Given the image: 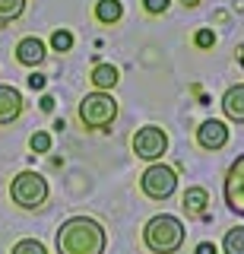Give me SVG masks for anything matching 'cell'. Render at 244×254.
Instances as JSON below:
<instances>
[{
  "label": "cell",
  "mask_w": 244,
  "mask_h": 254,
  "mask_svg": "<svg viewBox=\"0 0 244 254\" xmlns=\"http://www.w3.org/2000/svg\"><path fill=\"white\" fill-rule=\"evenodd\" d=\"M121 16H124V3H121V0H98V3H96V19L105 22V26H114Z\"/></svg>",
  "instance_id": "obj_14"
},
{
  "label": "cell",
  "mask_w": 244,
  "mask_h": 254,
  "mask_svg": "<svg viewBox=\"0 0 244 254\" xmlns=\"http://www.w3.org/2000/svg\"><path fill=\"white\" fill-rule=\"evenodd\" d=\"M117 118V102L108 92H89L80 102V121L86 130H105Z\"/></svg>",
  "instance_id": "obj_4"
},
{
  "label": "cell",
  "mask_w": 244,
  "mask_h": 254,
  "mask_svg": "<svg viewBox=\"0 0 244 254\" xmlns=\"http://www.w3.org/2000/svg\"><path fill=\"white\" fill-rule=\"evenodd\" d=\"M10 254H48V248H45L38 238H22V242L13 245V251Z\"/></svg>",
  "instance_id": "obj_17"
},
{
  "label": "cell",
  "mask_w": 244,
  "mask_h": 254,
  "mask_svg": "<svg viewBox=\"0 0 244 254\" xmlns=\"http://www.w3.org/2000/svg\"><path fill=\"white\" fill-rule=\"evenodd\" d=\"M54 108V99H51V95H45V99H42V111H51Z\"/></svg>",
  "instance_id": "obj_24"
},
{
  "label": "cell",
  "mask_w": 244,
  "mask_h": 254,
  "mask_svg": "<svg viewBox=\"0 0 244 254\" xmlns=\"http://www.w3.org/2000/svg\"><path fill=\"white\" fill-rule=\"evenodd\" d=\"M51 48H54V51H57V54L70 51V48H73V35H70L67 29H57V32H54V35H51Z\"/></svg>",
  "instance_id": "obj_19"
},
{
  "label": "cell",
  "mask_w": 244,
  "mask_h": 254,
  "mask_svg": "<svg viewBox=\"0 0 244 254\" xmlns=\"http://www.w3.org/2000/svg\"><path fill=\"white\" fill-rule=\"evenodd\" d=\"M45 58H48V54H45V42L35 38V35L22 38V42L16 45V61L22 64V67H38Z\"/></svg>",
  "instance_id": "obj_10"
},
{
  "label": "cell",
  "mask_w": 244,
  "mask_h": 254,
  "mask_svg": "<svg viewBox=\"0 0 244 254\" xmlns=\"http://www.w3.org/2000/svg\"><path fill=\"white\" fill-rule=\"evenodd\" d=\"M22 13H26V0H0V26L19 19Z\"/></svg>",
  "instance_id": "obj_16"
},
{
  "label": "cell",
  "mask_w": 244,
  "mask_h": 254,
  "mask_svg": "<svg viewBox=\"0 0 244 254\" xmlns=\"http://www.w3.org/2000/svg\"><path fill=\"white\" fill-rule=\"evenodd\" d=\"M238 61H241V70H244V45H241V51H238Z\"/></svg>",
  "instance_id": "obj_25"
},
{
  "label": "cell",
  "mask_w": 244,
  "mask_h": 254,
  "mask_svg": "<svg viewBox=\"0 0 244 254\" xmlns=\"http://www.w3.org/2000/svg\"><path fill=\"white\" fill-rule=\"evenodd\" d=\"M168 3L171 0H143V6H146V13H152V16H159L168 10Z\"/></svg>",
  "instance_id": "obj_21"
},
{
  "label": "cell",
  "mask_w": 244,
  "mask_h": 254,
  "mask_svg": "<svg viewBox=\"0 0 244 254\" xmlns=\"http://www.w3.org/2000/svg\"><path fill=\"white\" fill-rule=\"evenodd\" d=\"M194 45H196V48H212V45H216V35H212V29H200V32L194 35Z\"/></svg>",
  "instance_id": "obj_20"
},
{
  "label": "cell",
  "mask_w": 244,
  "mask_h": 254,
  "mask_svg": "<svg viewBox=\"0 0 244 254\" xmlns=\"http://www.w3.org/2000/svg\"><path fill=\"white\" fill-rule=\"evenodd\" d=\"M196 143H200L203 149H222L228 143V127L222 121H216V118H209V121H203L200 130H196Z\"/></svg>",
  "instance_id": "obj_9"
},
{
  "label": "cell",
  "mask_w": 244,
  "mask_h": 254,
  "mask_svg": "<svg viewBox=\"0 0 244 254\" xmlns=\"http://www.w3.org/2000/svg\"><path fill=\"white\" fill-rule=\"evenodd\" d=\"M10 200L16 206H22V210H38V206L48 200V181L32 169L19 172L10 181Z\"/></svg>",
  "instance_id": "obj_3"
},
{
  "label": "cell",
  "mask_w": 244,
  "mask_h": 254,
  "mask_svg": "<svg viewBox=\"0 0 244 254\" xmlns=\"http://www.w3.org/2000/svg\"><path fill=\"white\" fill-rule=\"evenodd\" d=\"M117 67L114 64H96V67H92V86H96V92H105V89H114L117 86Z\"/></svg>",
  "instance_id": "obj_12"
},
{
  "label": "cell",
  "mask_w": 244,
  "mask_h": 254,
  "mask_svg": "<svg viewBox=\"0 0 244 254\" xmlns=\"http://www.w3.org/2000/svg\"><path fill=\"white\" fill-rule=\"evenodd\" d=\"M222 111H225L228 121L244 124V83L228 86V89H225V95H222Z\"/></svg>",
  "instance_id": "obj_11"
},
{
  "label": "cell",
  "mask_w": 244,
  "mask_h": 254,
  "mask_svg": "<svg viewBox=\"0 0 244 254\" xmlns=\"http://www.w3.org/2000/svg\"><path fill=\"white\" fill-rule=\"evenodd\" d=\"M196 3H200V0H184V6H196Z\"/></svg>",
  "instance_id": "obj_26"
},
{
  "label": "cell",
  "mask_w": 244,
  "mask_h": 254,
  "mask_svg": "<svg viewBox=\"0 0 244 254\" xmlns=\"http://www.w3.org/2000/svg\"><path fill=\"white\" fill-rule=\"evenodd\" d=\"M222 194H225V203L232 213L244 216V153L228 165L225 172V185H222Z\"/></svg>",
  "instance_id": "obj_7"
},
{
  "label": "cell",
  "mask_w": 244,
  "mask_h": 254,
  "mask_svg": "<svg viewBox=\"0 0 244 254\" xmlns=\"http://www.w3.org/2000/svg\"><path fill=\"white\" fill-rule=\"evenodd\" d=\"M57 254H105V226L92 216H70L57 229Z\"/></svg>",
  "instance_id": "obj_1"
},
{
  "label": "cell",
  "mask_w": 244,
  "mask_h": 254,
  "mask_svg": "<svg viewBox=\"0 0 244 254\" xmlns=\"http://www.w3.org/2000/svg\"><path fill=\"white\" fill-rule=\"evenodd\" d=\"M222 251L225 254H244V226L228 229L225 238H222Z\"/></svg>",
  "instance_id": "obj_15"
},
{
  "label": "cell",
  "mask_w": 244,
  "mask_h": 254,
  "mask_svg": "<svg viewBox=\"0 0 244 254\" xmlns=\"http://www.w3.org/2000/svg\"><path fill=\"white\" fill-rule=\"evenodd\" d=\"M26 83H29V89H45V83H48V79H45L42 73H32V76L26 79Z\"/></svg>",
  "instance_id": "obj_22"
},
{
  "label": "cell",
  "mask_w": 244,
  "mask_h": 254,
  "mask_svg": "<svg viewBox=\"0 0 244 254\" xmlns=\"http://www.w3.org/2000/svg\"><path fill=\"white\" fill-rule=\"evenodd\" d=\"M165 149H168V133H165L162 127L146 124V127H140V130L133 133V153H137L140 159H146V162L162 159Z\"/></svg>",
  "instance_id": "obj_6"
},
{
  "label": "cell",
  "mask_w": 244,
  "mask_h": 254,
  "mask_svg": "<svg viewBox=\"0 0 244 254\" xmlns=\"http://www.w3.org/2000/svg\"><path fill=\"white\" fill-rule=\"evenodd\" d=\"M29 149H32V153H38V156L48 153V149H51V133H48V130H35L32 137H29Z\"/></svg>",
  "instance_id": "obj_18"
},
{
  "label": "cell",
  "mask_w": 244,
  "mask_h": 254,
  "mask_svg": "<svg viewBox=\"0 0 244 254\" xmlns=\"http://www.w3.org/2000/svg\"><path fill=\"white\" fill-rule=\"evenodd\" d=\"M143 242L152 254H175L184 245V222L171 213H159L146 222L143 229Z\"/></svg>",
  "instance_id": "obj_2"
},
{
  "label": "cell",
  "mask_w": 244,
  "mask_h": 254,
  "mask_svg": "<svg viewBox=\"0 0 244 254\" xmlns=\"http://www.w3.org/2000/svg\"><path fill=\"white\" fill-rule=\"evenodd\" d=\"M22 108H26V102H22V92L16 86H3L0 83V127L19 121Z\"/></svg>",
  "instance_id": "obj_8"
},
{
  "label": "cell",
  "mask_w": 244,
  "mask_h": 254,
  "mask_svg": "<svg viewBox=\"0 0 244 254\" xmlns=\"http://www.w3.org/2000/svg\"><path fill=\"white\" fill-rule=\"evenodd\" d=\"M194 254H219V251H216V245H212V242H200Z\"/></svg>",
  "instance_id": "obj_23"
},
{
  "label": "cell",
  "mask_w": 244,
  "mask_h": 254,
  "mask_svg": "<svg viewBox=\"0 0 244 254\" xmlns=\"http://www.w3.org/2000/svg\"><path fill=\"white\" fill-rule=\"evenodd\" d=\"M206 206H209L206 188H187L184 190V210H187V216H206Z\"/></svg>",
  "instance_id": "obj_13"
},
{
  "label": "cell",
  "mask_w": 244,
  "mask_h": 254,
  "mask_svg": "<svg viewBox=\"0 0 244 254\" xmlns=\"http://www.w3.org/2000/svg\"><path fill=\"white\" fill-rule=\"evenodd\" d=\"M140 188H143V194L149 200H168V197L178 190V175H175L171 165L152 162L143 172V178H140Z\"/></svg>",
  "instance_id": "obj_5"
}]
</instances>
